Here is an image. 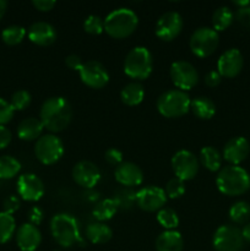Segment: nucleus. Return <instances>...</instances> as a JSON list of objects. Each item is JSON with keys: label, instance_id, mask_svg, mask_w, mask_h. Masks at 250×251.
I'll use <instances>...</instances> for the list:
<instances>
[{"label": "nucleus", "instance_id": "f257e3e1", "mask_svg": "<svg viewBox=\"0 0 250 251\" xmlns=\"http://www.w3.org/2000/svg\"><path fill=\"white\" fill-rule=\"evenodd\" d=\"M73 119V109L70 103L64 97H50L42 104L39 120L50 132H60L65 130Z\"/></svg>", "mask_w": 250, "mask_h": 251}, {"label": "nucleus", "instance_id": "f03ea898", "mask_svg": "<svg viewBox=\"0 0 250 251\" xmlns=\"http://www.w3.org/2000/svg\"><path fill=\"white\" fill-rule=\"evenodd\" d=\"M218 190L227 196H239L250 189V174L240 166H225L216 178Z\"/></svg>", "mask_w": 250, "mask_h": 251}, {"label": "nucleus", "instance_id": "7ed1b4c3", "mask_svg": "<svg viewBox=\"0 0 250 251\" xmlns=\"http://www.w3.org/2000/svg\"><path fill=\"white\" fill-rule=\"evenodd\" d=\"M139 19L132 10L126 7L113 10L104 20V31L114 39H124L131 36L137 28Z\"/></svg>", "mask_w": 250, "mask_h": 251}, {"label": "nucleus", "instance_id": "20e7f679", "mask_svg": "<svg viewBox=\"0 0 250 251\" xmlns=\"http://www.w3.org/2000/svg\"><path fill=\"white\" fill-rule=\"evenodd\" d=\"M54 240L63 248H71L81 242L78 222L70 213H58L50 221Z\"/></svg>", "mask_w": 250, "mask_h": 251}, {"label": "nucleus", "instance_id": "39448f33", "mask_svg": "<svg viewBox=\"0 0 250 251\" xmlns=\"http://www.w3.org/2000/svg\"><path fill=\"white\" fill-rule=\"evenodd\" d=\"M191 100L184 91L169 90L162 93L157 100V109L164 118H180L190 110Z\"/></svg>", "mask_w": 250, "mask_h": 251}, {"label": "nucleus", "instance_id": "423d86ee", "mask_svg": "<svg viewBox=\"0 0 250 251\" xmlns=\"http://www.w3.org/2000/svg\"><path fill=\"white\" fill-rule=\"evenodd\" d=\"M152 54L145 47H135L125 58L124 73L134 80H146L152 74Z\"/></svg>", "mask_w": 250, "mask_h": 251}, {"label": "nucleus", "instance_id": "0eeeda50", "mask_svg": "<svg viewBox=\"0 0 250 251\" xmlns=\"http://www.w3.org/2000/svg\"><path fill=\"white\" fill-rule=\"evenodd\" d=\"M34 154L46 166L56 163L64 154L63 141L56 135H42L34 145Z\"/></svg>", "mask_w": 250, "mask_h": 251}, {"label": "nucleus", "instance_id": "6e6552de", "mask_svg": "<svg viewBox=\"0 0 250 251\" xmlns=\"http://www.w3.org/2000/svg\"><path fill=\"white\" fill-rule=\"evenodd\" d=\"M220 43L218 32L211 27H200L190 37L189 46L191 51L199 58H207L215 53Z\"/></svg>", "mask_w": 250, "mask_h": 251}, {"label": "nucleus", "instance_id": "1a4fd4ad", "mask_svg": "<svg viewBox=\"0 0 250 251\" xmlns=\"http://www.w3.org/2000/svg\"><path fill=\"white\" fill-rule=\"evenodd\" d=\"M212 245L216 251H242L244 247L242 229L232 225L221 226L213 234Z\"/></svg>", "mask_w": 250, "mask_h": 251}, {"label": "nucleus", "instance_id": "9d476101", "mask_svg": "<svg viewBox=\"0 0 250 251\" xmlns=\"http://www.w3.org/2000/svg\"><path fill=\"white\" fill-rule=\"evenodd\" d=\"M172 168L176 178L183 181L191 180L198 176L200 162L193 152L181 150L172 157Z\"/></svg>", "mask_w": 250, "mask_h": 251}, {"label": "nucleus", "instance_id": "9b49d317", "mask_svg": "<svg viewBox=\"0 0 250 251\" xmlns=\"http://www.w3.org/2000/svg\"><path fill=\"white\" fill-rule=\"evenodd\" d=\"M171 78L178 90L189 91L199 82V73L193 64L188 61H175L171 65Z\"/></svg>", "mask_w": 250, "mask_h": 251}, {"label": "nucleus", "instance_id": "f8f14e48", "mask_svg": "<svg viewBox=\"0 0 250 251\" xmlns=\"http://www.w3.org/2000/svg\"><path fill=\"white\" fill-rule=\"evenodd\" d=\"M135 198H136L137 206L146 212L162 210L167 202L166 191L159 186L154 185H149L140 189Z\"/></svg>", "mask_w": 250, "mask_h": 251}, {"label": "nucleus", "instance_id": "ddd939ff", "mask_svg": "<svg viewBox=\"0 0 250 251\" xmlns=\"http://www.w3.org/2000/svg\"><path fill=\"white\" fill-rule=\"evenodd\" d=\"M80 78L87 87L100 90L103 88L109 81V74L107 69L100 63L95 60L83 63L82 68L80 69Z\"/></svg>", "mask_w": 250, "mask_h": 251}, {"label": "nucleus", "instance_id": "4468645a", "mask_svg": "<svg viewBox=\"0 0 250 251\" xmlns=\"http://www.w3.org/2000/svg\"><path fill=\"white\" fill-rule=\"evenodd\" d=\"M183 19L175 11L164 12L156 25V36L164 42H171L180 34Z\"/></svg>", "mask_w": 250, "mask_h": 251}, {"label": "nucleus", "instance_id": "2eb2a0df", "mask_svg": "<svg viewBox=\"0 0 250 251\" xmlns=\"http://www.w3.org/2000/svg\"><path fill=\"white\" fill-rule=\"evenodd\" d=\"M44 184L39 176L33 173L22 174L17 180V193L22 200L34 202L41 200L44 195Z\"/></svg>", "mask_w": 250, "mask_h": 251}, {"label": "nucleus", "instance_id": "dca6fc26", "mask_svg": "<svg viewBox=\"0 0 250 251\" xmlns=\"http://www.w3.org/2000/svg\"><path fill=\"white\" fill-rule=\"evenodd\" d=\"M73 179L83 189H93L100 179V171L93 162L80 161L74 166Z\"/></svg>", "mask_w": 250, "mask_h": 251}, {"label": "nucleus", "instance_id": "f3484780", "mask_svg": "<svg viewBox=\"0 0 250 251\" xmlns=\"http://www.w3.org/2000/svg\"><path fill=\"white\" fill-rule=\"evenodd\" d=\"M243 65H244V59L239 49L230 48L218 59L217 71L222 77L233 78L242 71Z\"/></svg>", "mask_w": 250, "mask_h": 251}, {"label": "nucleus", "instance_id": "a211bd4d", "mask_svg": "<svg viewBox=\"0 0 250 251\" xmlns=\"http://www.w3.org/2000/svg\"><path fill=\"white\" fill-rule=\"evenodd\" d=\"M250 152V144L245 137L235 136L223 147V158L232 166H239Z\"/></svg>", "mask_w": 250, "mask_h": 251}, {"label": "nucleus", "instance_id": "6ab92c4d", "mask_svg": "<svg viewBox=\"0 0 250 251\" xmlns=\"http://www.w3.org/2000/svg\"><path fill=\"white\" fill-rule=\"evenodd\" d=\"M115 180L125 188L139 186L144 180V173L137 164L132 162H123L115 168Z\"/></svg>", "mask_w": 250, "mask_h": 251}, {"label": "nucleus", "instance_id": "aec40b11", "mask_svg": "<svg viewBox=\"0 0 250 251\" xmlns=\"http://www.w3.org/2000/svg\"><path fill=\"white\" fill-rule=\"evenodd\" d=\"M42 234L36 226L24 223L16 232L17 247L22 251H34L41 245Z\"/></svg>", "mask_w": 250, "mask_h": 251}, {"label": "nucleus", "instance_id": "412c9836", "mask_svg": "<svg viewBox=\"0 0 250 251\" xmlns=\"http://www.w3.org/2000/svg\"><path fill=\"white\" fill-rule=\"evenodd\" d=\"M28 38L39 47H48L56 39V31L48 22H34L28 28Z\"/></svg>", "mask_w": 250, "mask_h": 251}, {"label": "nucleus", "instance_id": "4be33fe9", "mask_svg": "<svg viewBox=\"0 0 250 251\" xmlns=\"http://www.w3.org/2000/svg\"><path fill=\"white\" fill-rule=\"evenodd\" d=\"M184 240L183 237L176 230H164L157 237L156 250L157 251H183Z\"/></svg>", "mask_w": 250, "mask_h": 251}, {"label": "nucleus", "instance_id": "5701e85b", "mask_svg": "<svg viewBox=\"0 0 250 251\" xmlns=\"http://www.w3.org/2000/svg\"><path fill=\"white\" fill-rule=\"evenodd\" d=\"M43 124L37 118H26L22 120L17 127V135L24 141H34L42 136L43 132Z\"/></svg>", "mask_w": 250, "mask_h": 251}, {"label": "nucleus", "instance_id": "b1692460", "mask_svg": "<svg viewBox=\"0 0 250 251\" xmlns=\"http://www.w3.org/2000/svg\"><path fill=\"white\" fill-rule=\"evenodd\" d=\"M112 237V229L103 222H93L86 227V238L92 244H105Z\"/></svg>", "mask_w": 250, "mask_h": 251}, {"label": "nucleus", "instance_id": "393cba45", "mask_svg": "<svg viewBox=\"0 0 250 251\" xmlns=\"http://www.w3.org/2000/svg\"><path fill=\"white\" fill-rule=\"evenodd\" d=\"M190 110L199 119H211L216 113V105L212 100L205 96H200L191 100Z\"/></svg>", "mask_w": 250, "mask_h": 251}, {"label": "nucleus", "instance_id": "a878e982", "mask_svg": "<svg viewBox=\"0 0 250 251\" xmlns=\"http://www.w3.org/2000/svg\"><path fill=\"white\" fill-rule=\"evenodd\" d=\"M145 90L144 86L139 82L127 83L120 92V100L124 104L129 107H135L139 105L144 100Z\"/></svg>", "mask_w": 250, "mask_h": 251}, {"label": "nucleus", "instance_id": "bb28decb", "mask_svg": "<svg viewBox=\"0 0 250 251\" xmlns=\"http://www.w3.org/2000/svg\"><path fill=\"white\" fill-rule=\"evenodd\" d=\"M200 162L207 171L217 172L222 166V154L215 147L206 146L200 151Z\"/></svg>", "mask_w": 250, "mask_h": 251}, {"label": "nucleus", "instance_id": "cd10ccee", "mask_svg": "<svg viewBox=\"0 0 250 251\" xmlns=\"http://www.w3.org/2000/svg\"><path fill=\"white\" fill-rule=\"evenodd\" d=\"M118 211V205L114 199H105L100 201L97 205L93 207L92 215L98 222H105V221L112 220Z\"/></svg>", "mask_w": 250, "mask_h": 251}, {"label": "nucleus", "instance_id": "c85d7f7f", "mask_svg": "<svg viewBox=\"0 0 250 251\" xmlns=\"http://www.w3.org/2000/svg\"><path fill=\"white\" fill-rule=\"evenodd\" d=\"M234 15L228 6H220L212 15V26L216 32L225 31L232 25Z\"/></svg>", "mask_w": 250, "mask_h": 251}, {"label": "nucleus", "instance_id": "c756f323", "mask_svg": "<svg viewBox=\"0 0 250 251\" xmlns=\"http://www.w3.org/2000/svg\"><path fill=\"white\" fill-rule=\"evenodd\" d=\"M229 218L237 225H247L250 218V203L247 201H237L229 208Z\"/></svg>", "mask_w": 250, "mask_h": 251}, {"label": "nucleus", "instance_id": "7c9ffc66", "mask_svg": "<svg viewBox=\"0 0 250 251\" xmlns=\"http://www.w3.org/2000/svg\"><path fill=\"white\" fill-rule=\"evenodd\" d=\"M16 232V222L12 215L0 212V244H5L12 238Z\"/></svg>", "mask_w": 250, "mask_h": 251}, {"label": "nucleus", "instance_id": "2f4dec72", "mask_svg": "<svg viewBox=\"0 0 250 251\" xmlns=\"http://www.w3.org/2000/svg\"><path fill=\"white\" fill-rule=\"evenodd\" d=\"M21 171V163L12 156L0 157V179H11Z\"/></svg>", "mask_w": 250, "mask_h": 251}, {"label": "nucleus", "instance_id": "473e14b6", "mask_svg": "<svg viewBox=\"0 0 250 251\" xmlns=\"http://www.w3.org/2000/svg\"><path fill=\"white\" fill-rule=\"evenodd\" d=\"M25 36H26V29L22 26H17V25H12V26L6 27L2 31L1 38L2 42L7 46H16L24 41Z\"/></svg>", "mask_w": 250, "mask_h": 251}, {"label": "nucleus", "instance_id": "72a5a7b5", "mask_svg": "<svg viewBox=\"0 0 250 251\" xmlns=\"http://www.w3.org/2000/svg\"><path fill=\"white\" fill-rule=\"evenodd\" d=\"M157 221L167 230H175L179 226V218L173 208L163 207L157 213Z\"/></svg>", "mask_w": 250, "mask_h": 251}, {"label": "nucleus", "instance_id": "f704fd0d", "mask_svg": "<svg viewBox=\"0 0 250 251\" xmlns=\"http://www.w3.org/2000/svg\"><path fill=\"white\" fill-rule=\"evenodd\" d=\"M31 95L26 90H19L14 92V95L11 96L10 104L12 105L15 110H24L31 104Z\"/></svg>", "mask_w": 250, "mask_h": 251}, {"label": "nucleus", "instance_id": "c9c22d12", "mask_svg": "<svg viewBox=\"0 0 250 251\" xmlns=\"http://www.w3.org/2000/svg\"><path fill=\"white\" fill-rule=\"evenodd\" d=\"M83 29L87 33L93 34V36L100 34L104 31V20L100 19V16H96V15H91L83 22Z\"/></svg>", "mask_w": 250, "mask_h": 251}, {"label": "nucleus", "instance_id": "e433bc0d", "mask_svg": "<svg viewBox=\"0 0 250 251\" xmlns=\"http://www.w3.org/2000/svg\"><path fill=\"white\" fill-rule=\"evenodd\" d=\"M166 195L167 198L171 199H179L180 196L184 195L185 193V185H184V181L180 180L179 178H172L171 180L167 183L166 189Z\"/></svg>", "mask_w": 250, "mask_h": 251}, {"label": "nucleus", "instance_id": "4c0bfd02", "mask_svg": "<svg viewBox=\"0 0 250 251\" xmlns=\"http://www.w3.org/2000/svg\"><path fill=\"white\" fill-rule=\"evenodd\" d=\"M14 114L15 109L10 104V102L0 98V125H5L9 122H11Z\"/></svg>", "mask_w": 250, "mask_h": 251}, {"label": "nucleus", "instance_id": "58836bf2", "mask_svg": "<svg viewBox=\"0 0 250 251\" xmlns=\"http://www.w3.org/2000/svg\"><path fill=\"white\" fill-rule=\"evenodd\" d=\"M104 158L108 163L115 167H118L120 163H123V153L119 150L114 149V147H110V149H108L107 151H105Z\"/></svg>", "mask_w": 250, "mask_h": 251}, {"label": "nucleus", "instance_id": "ea45409f", "mask_svg": "<svg viewBox=\"0 0 250 251\" xmlns=\"http://www.w3.org/2000/svg\"><path fill=\"white\" fill-rule=\"evenodd\" d=\"M44 220V212L38 206H33L28 211V223L33 226H39Z\"/></svg>", "mask_w": 250, "mask_h": 251}, {"label": "nucleus", "instance_id": "a19ab883", "mask_svg": "<svg viewBox=\"0 0 250 251\" xmlns=\"http://www.w3.org/2000/svg\"><path fill=\"white\" fill-rule=\"evenodd\" d=\"M235 19L242 26L250 29V5L245 7H240L235 12Z\"/></svg>", "mask_w": 250, "mask_h": 251}, {"label": "nucleus", "instance_id": "79ce46f5", "mask_svg": "<svg viewBox=\"0 0 250 251\" xmlns=\"http://www.w3.org/2000/svg\"><path fill=\"white\" fill-rule=\"evenodd\" d=\"M20 208V199L15 195H10L4 200V212L12 215Z\"/></svg>", "mask_w": 250, "mask_h": 251}, {"label": "nucleus", "instance_id": "37998d69", "mask_svg": "<svg viewBox=\"0 0 250 251\" xmlns=\"http://www.w3.org/2000/svg\"><path fill=\"white\" fill-rule=\"evenodd\" d=\"M55 4L56 2L54 1V0H33V1H32V5H33L38 11L42 12L50 11V10L55 6Z\"/></svg>", "mask_w": 250, "mask_h": 251}, {"label": "nucleus", "instance_id": "c03bdc74", "mask_svg": "<svg viewBox=\"0 0 250 251\" xmlns=\"http://www.w3.org/2000/svg\"><path fill=\"white\" fill-rule=\"evenodd\" d=\"M65 64L69 69H71V70H78V71H80V69L82 68L83 65L81 58L78 55H76V54H71V55L66 56Z\"/></svg>", "mask_w": 250, "mask_h": 251}, {"label": "nucleus", "instance_id": "a18cd8bd", "mask_svg": "<svg viewBox=\"0 0 250 251\" xmlns=\"http://www.w3.org/2000/svg\"><path fill=\"white\" fill-rule=\"evenodd\" d=\"M12 139L11 131L4 125H0V150L5 149L10 145Z\"/></svg>", "mask_w": 250, "mask_h": 251}, {"label": "nucleus", "instance_id": "49530a36", "mask_svg": "<svg viewBox=\"0 0 250 251\" xmlns=\"http://www.w3.org/2000/svg\"><path fill=\"white\" fill-rule=\"evenodd\" d=\"M221 81H222V76L220 75L218 71L212 70L205 76V83L208 87H216V86L220 85Z\"/></svg>", "mask_w": 250, "mask_h": 251}, {"label": "nucleus", "instance_id": "de8ad7c7", "mask_svg": "<svg viewBox=\"0 0 250 251\" xmlns=\"http://www.w3.org/2000/svg\"><path fill=\"white\" fill-rule=\"evenodd\" d=\"M242 235L244 242H249L250 243V222H248L247 225H244L242 229Z\"/></svg>", "mask_w": 250, "mask_h": 251}, {"label": "nucleus", "instance_id": "09e8293b", "mask_svg": "<svg viewBox=\"0 0 250 251\" xmlns=\"http://www.w3.org/2000/svg\"><path fill=\"white\" fill-rule=\"evenodd\" d=\"M7 9V2L5 0H0V20L2 19V16L5 15Z\"/></svg>", "mask_w": 250, "mask_h": 251}, {"label": "nucleus", "instance_id": "8fccbe9b", "mask_svg": "<svg viewBox=\"0 0 250 251\" xmlns=\"http://www.w3.org/2000/svg\"><path fill=\"white\" fill-rule=\"evenodd\" d=\"M233 4L237 5V6H239L238 9H240V7L249 6L250 1H249V0H235V1H233Z\"/></svg>", "mask_w": 250, "mask_h": 251}]
</instances>
